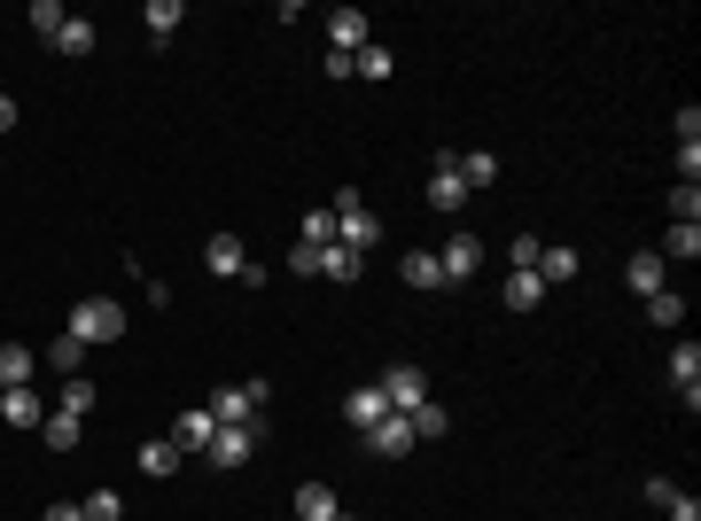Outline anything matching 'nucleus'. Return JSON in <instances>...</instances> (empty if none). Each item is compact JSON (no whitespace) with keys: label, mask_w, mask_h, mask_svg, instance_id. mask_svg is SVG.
Segmentation results:
<instances>
[{"label":"nucleus","mask_w":701,"mask_h":521,"mask_svg":"<svg viewBox=\"0 0 701 521\" xmlns=\"http://www.w3.org/2000/svg\"><path fill=\"white\" fill-rule=\"evenodd\" d=\"M335 242H343L350 257H367V249L383 242V218L359 203V187H343V195H335Z\"/></svg>","instance_id":"1"},{"label":"nucleus","mask_w":701,"mask_h":521,"mask_svg":"<svg viewBox=\"0 0 701 521\" xmlns=\"http://www.w3.org/2000/svg\"><path fill=\"white\" fill-rule=\"evenodd\" d=\"M32 24H40V40H48L55 55H94V24H87V17H71V9H55V0H40Z\"/></svg>","instance_id":"2"},{"label":"nucleus","mask_w":701,"mask_h":521,"mask_svg":"<svg viewBox=\"0 0 701 521\" xmlns=\"http://www.w3.org/2000/svg\"><path fill=\"white\" fill-rule=\"evenodd\" d=\"M71 335L79 343H125V304L118 296H79L71 304Z\"/></svg>","instance_id":"3"},{"label":"nucleus","mask_w":701,"mask_h":521,"mask_svg":"<svg viewBox=\"0 0 701 521\" xmlns=\"http://www.w3.org/2000/svg\"><path fill=\"white\" fill-rule=\"evenodd\" d=\"M257 443H265V420H219V436L203 443V459H211V467H242Z\"/></svg>","instance_id":"4"},{"label":"nucleus","mask_w":701,"mask_h":521,"mask_svg":"<svg viewBox=\"0 0 701 521\" xmlns=\"http://www.w3.org/2000/svg\"><path fill=\"white\" fill-rule=\"evenodd\" d=\"M265 397H273V381H226V389H211V420H257L265 412Z\"/></svg>","instance_id":"5"},{"label":"nucleus","mask_w":701,"mask_h":521,"mask_svg":"<svg viewBox=\"0 0 701 521\" xmlns=\"http://www.w3.org/2000/svg\"><path fill=\"white\" fill-rule=\"evenodd\" d=\"M383 397H390V412H414V405H429V374H421L414 358H398V366L383 374Z\"/></svg>","instance_id":"6"},{"label":"nucleus","mask_w":701,"mask_h":521,"mask_svg":"<svg viewBox=\"0 0 701 521\" xmlns=\"http://www.w3.org/2000/svg\"><path fill=\"white\" fill-rule=\"evenodd\" d=\"M359 48H375L367 9H335V17H327V55H359Z\"/></svg>","instance_id":"7"},{"label":"nucleus","mask_w":701,"mask_h":521,"mask_svg":"<svg viewBox=\"0 0 701 521\" xmlns=\"http://www.w3.org/2000/svg\"><path fill=\"white\" fill-rule=\"evenodd\" d=\"M343 420L359 428V436H367L375 420H390V397H383V381H359V389H343Z\"/></svg>","instance_id":"8"},{"label":"nucleus","mask_w":701,"mask_h":521,"mask_svg":"<svg viewBox=\"0 0 701 521\" xmlns=\"http://www.w3.org/2000/svg\"><path fill=\"white\" fill-rule=\"evenodd\" d=\"M242 265H250V242H242V234H211V242H203V273L242 280Z\"/></svg>","instance_id":"9"},{"label":"nucleus","mask_w":701,"mask_h":521,"mask_svg":"<svg viewBox=\"0 0 701 521\" xmlns=\"http://www.w3.org/2000/svg\"><path fill=\"white\" fill-rule=\"evenodd\" d=\"M437 265H445V288H460V280L484 265V234H453V242L437 249Z\"/></svg>","instance_id":"10"},{"label":"nucleus","mask_w":701,"mask_h":521,"mask_svg":"<svg viewBox=\"0 0 701 521\" xmlns=\"http://www.w3.org/2000/svg\"><path fill=\"white\" fill-rule=\"evenodd\" d=\"M468 203V180L453 172V149H437V172H429V211H460Z\"/></svg>","instance_id":"11"},{"label":"nucleus","mask_w":701,"mask_h":521,"mask_svg":"<svg viewBox=\"0 0 701 521\" xmlns=\"http://www.w3.org/2000/svg\"><path fill=\"white\" fill-rule=\"evenodd\" d=\"M219 436V420H211V405H187L180 420H172V443L187 451V459H203V443Z\"/></svg>","instance_id":"12"},{"label":"nucleus","mask_w":701,"mask_h":521,"mask_svg":"<svg viewBox=\"0 0 701 521\" xmlns=\"http://www.w3.org/2000/svg\"><path fill=\"white\" fill-rule=\"evenodd\" d=\"M367 451H375V459H406V451H414V428H406V412L375 420V428H367Z\"/></svg>","instance_id":"13"},{"label":"nucleus","mask_w":701,"mask_h":521,"mask_svg":"<svg viewBox=\"0 0 701 521\" xmlns=\"http://www.w3.org/2000/svg\"><path fill=\"white\" fill-rule=\"evenodd\" d=\"M0 420H9V428H40V420H48L40 389H0Z\"/></svg>","instance_id":"14"},{"label":"nucleus","mask_w":701,"mask_h":521,"mask_svg":"<svg viewBox=\"0 0 701 521\" xmlns=\"http://www.w3.org/2000/svg\"><path fill=\"white\" fill-rule=\"evenodd\" d=\"M335 513H343V498L327 482H296V521H335Z\"/></svg>","instance_id":"15"},{"label":"nucleus","mask_w":701,"mask_h":521,"mask_svg":"<svg viewBox=\"0 0 701 521\" xmlns=\"http://www.w3.org/2000/svg\"><path fill=\"white\" fill-rule=\"evenodd\" d=\"M32 374H40V358L24 343H0V389H32Z\"/></svg>","instance_id":"16"},{"label":"nucleus","mask_w":701,"mask_h":521,"mask_svg":"<svg viewBox=\"0 0 701 521\" xmlns=\"http://www.w3.org/2000/svg\"><path fill=\"white\" fill-rule=\"evenodd\" d=\"M654 257H662V265H693V257H701V226H678V218H670V234H662Z\"/></svg>","instance_id":"17"},{"label":"nucleus","mask_w":701,"mask_h":521,"mask_svg":"<svg viewBox=\"0 0 701 521\" xmlns=\"http://www.w3.org/2000/svg\"><path fill=\"white\" fill-rule=\"evenodd\" d=\"M623 280H631V288H639V296H654V288H670V265H662V257H654V249H639V257H631V265H623Z\"/></svg>","instance_id":"18"},{"label":"nucleus","mask_w":701,"mask_h":521,"mask_svg":"<svg viewBox=\"0 0 701 521\" xmlns=\"http://www.w3.org/2000/svg\"><path fill=\"white\" fill-rule=\"evenodd\" d=\"M390 71H398V55H390L383 40H375V48H359V55H350V79H367V86H383Z\"/></svg>","instance_id":"19"},{"label":"nucleus","mask_w":701,"mask_h":521,"mask_svg":"<svg viewBox=\"0 0 701 521\" xmlns=\"http://www.w3.org/2000/svg\"><path fill=\"white\" fill-rule=\"evenodd\" d=\"M538 280H546V288H561V280H577V249H569V242H553V249H538Z\"/></svg>","instance_id":"20"},{"label":"nucleus","mask_w":701,"mask_h":521,"mask_svg":"<svg viewBox=\"0 0 701 521\" xmlns=\"http://www.w3.org/2000/svg\"><path fill=\"white\" fill-rule=\"evenodd\" d=\"M398 280H406V288H445V265H437V249H414V257L398 265Z\"/></svg>","instance_id":"21"},{"label":"nucleus","mask_w":701,"mask_h":521,"mask_svg":"<svg viewBox=\"0 0 701 521\" xmlns=\"http://www.w3.org/2000/svg\"><path fill=\"white\" fill-rule=\"evenodd\" d=\"M406 428H414V443H437V436L453 428V412H445V405L429 397V405H414V412H406Z\"/></svg>","instance_id":"22"},{"label":"nucleus","mask_w":701,"mask_h":521,"mask_svg":"<svg viewBox=\"0 0 701 521\" xmlns=\"http://www.w3.org/2000/svg\"><path fill=\"white\" fill-rule=\"evenodd\" d=\"M180 459H187V451H180L172 436H156V443H141V474H156V482H164V474H180Z\"/></svg>","instance_id":"23"},{"label":"nucleus","mask_w":701,"mask_h":521,"mask_svg":"<svg viewBox=\"0 0 701 521\" xmlns=\"http://www.w3.org/2000/svg\"><path fill=\"white\" fill-rule=\"evenodd\" d=\"M499 296H507V311H538L546 280H538V273H507V288H499Z\"/></svg>","instance_id":"24"},{"label":"nucleus","mask_w":701,"mask_h":521,"mask_svg":"<svg viewBox=\"0 0 701 521\" xmlns=\"http://www.w3.org/2000/svg\"><path fill=\"white\" fill-rule=\"evenodd\" d=\"M48 366H55V374H63V381H71V374H79V366H87V343H79V335H71V327H63V335H55V343H48Z\"/></svg>","instance_id":"25"},{"label":"nucleus","mask_w":701,"mask_h":521,"mask_svg":"<svg viewBox=\"0 0 701 521\" xmlns=\"http://www.w3.org/2000/svg\"><path fill=\"white\" fill-rule=\"evenodd\" d=\"M141 24H149V40L164 48V40L180 32V0H149V9H141Z\"/></svg>","instance_id":"26"},{"label":"nucleus","mask_w":701,"mask_h":521,"mask_svg":"<svg viewBox=\"0 0 701 521\" xmlns=\"http://www.w3.org/2000/svg\"><path fill=\"white\" fill-rule=\"evenodd\" d=\"M359 265H367V257H350L343 242H327V249H319V280H359Z\"/></svg>","instance_id":"27"},{"label":"nucleus","mask_w":701,"mask_h":521,"mask_svg":"<svg viewBox=\"0 0 701 521\" xmlns=\"http://www.w3.org/2000/svg\"><path fill=\"white\" fill-rule=\"evenodd\" d=\"M94 397H102V389H94L87 374H71V381H63V405H55V412H71V420H87V412H94Z\"/></svg>","instance_id":"28"},{"label":"nucleus","mask_w":701,"mask_h":521,"mask_svg":"<svg viewBox=\"0 0 701 521\" xmlns=\"http://www.w3.org/2000/svg\"><path fill=\"white\" fill-rule=\"evenodd\" d=\"M647 319H654V327H678V319H685V296H678V288H654V296H647Z\"/></svg>","instance_id":"29"},{"label":"nucleus","mask_w":701,"mask_h":521,"mask_svg":"<svg viewBox=\"0 0 701 521\" xmlns=\"http://www.w3.org/2000/svg\"><path fill=\"white\" fill-rule=\"evenodd\" d=\"M40 436H48V451H79V420H71V412H48Z\"/></svg>","instance_id":"30"},{"label":"nucleus","mask_w":701,"mask_h":521,"mask_svg":"<svg viewBox=\"0 0 701 521\" xmlns=\"http://www.w3.org/2000/svg\"><path fill=\"white\" fill-rule=\"evenodd\" d=\"M79 505H87V521H125V498L118 490H87Z\"/></svg>","instance_id":"31"},{"label":"nucleus","mask_w":701,"mask_h":521,"mask_svg":"<svg viewBox=\"0 0 701 521\" xmlns=\"http://www.w3.org/2000/svg\"><path fill=\"white\" fill-rule=\"evenodd\" d=\"M670 211H678V226H701V187L678 180V187H670Z\"/></svg>","instance_id":"32"},{"label":"nucleus","mask_w":701,"mask_h":521,"mask_svg":"<svg viewBox=\"0 0 701 521\" xmlns=\"http://www.w3.org/2000/svg\"><path fill=\"white\" fill-rule=\"evenodd\" d=\"M296 242H304V249H327V242H335V211H312V218H304V234H296Z\"/></svg>","instance_id":"33"},{"label":"nucleus","mask_w":701,"mask_h":521,"mask_svg":"<svg viewBox=\"0 0 701 521\" xmlns=\"http://www.w3.org/2000/svg\"><path fill=\"white\" fill-rule=\"evenodd\" d=\"M538 249H546L538 234H515V242H507V265H515V273H538Z\"/></svg>","instance_id":"34"},{"label":"nucleus","mask_w":701,"mask_h":521,"mask_svg":"<svg viewBox=\"0 0 701 521\" xmlns=\"http://www.w3.org/2000/svg\"><path fill=\"white\" fill-rule=\"evenodd\" d=\"M678 180L701 187V141H678Z\"/></svg>","instance_id":"35"},{"label":"nucleus","mask_w":701,"mask_h":521,"mask_svg":"<svg viewBox=\"0 0 701 521\" xmlns=\"http://www.w3.org/2000/svg\"><path fill=\"white\" fill-rule=\"evenodd\" d=\"M662 513H670V521H701V498H693V490H670V505H662Z\"/></svg>","instance_id":"36"},{"label":"nucleus","mask_w":701,"mask_h":521,"mask_svg":"<svg viewBox=\"0 0 701 521\" xmlns=\"http://www.w3.org/2000/svg\"><path fill=\"white\" fill-rule=\"evenodd\" d=\"M40 521H87V505H71V498H55V505H48Z\"/></svg>","instance_id":"37"},{"label":"nucleus","mask_w":701,"mask_h":521,"mask_svg":"<svg viewBox=\"0 0 701 521\" xmlns=\"http://www.w3.org/2000/svg\"><path fill=\"white\" fill-rule=\"evenodd\" d=\"M0 133H17V102L9 94H0Z\"/></svg>","instance_id":"38"}]
</instances>
